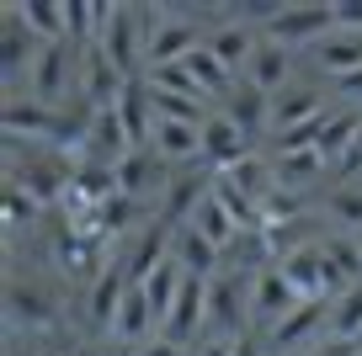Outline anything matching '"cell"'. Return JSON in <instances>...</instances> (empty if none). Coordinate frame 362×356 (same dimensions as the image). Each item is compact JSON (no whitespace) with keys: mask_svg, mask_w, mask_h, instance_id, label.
<instances>
[{"mask_svg":"<svg viewBox=\"0 0 362 356\" xmlns=\"http://www.w3.org/2000/svg\"><path fill=\"white\" fill-rule=\"evenodd\" d=\"M325 319H330V298H304V303H298V309L288 314L283 324H277V330L267 335L272 356H277V351H293V345H304V340H309V335H315Z\"/></svg>","mask_w":362,"mask_h":356,"instance_id":"15","label":"cell"},{"mask_svg":"<svg viewBox=\"0 0 362 356\" xmlns=\"http://www.w3.org/2000/svg\"><path fill=\"white\" fill-rule=\"evenodd\" d=\"M325 117V96L315 85H288L272 96V128L277 134H293V128H309Z\"/></svg>","mask_w":362,"mask_h":356,"instance_id":"12","label":"cell"},{"mask_svg":"<svg viewBox=\"0 0 362 356\" xmlns=\"http://www.w3.org/2000/svg\"><path fill=\"white\" fill-rule=\"evenodd\" d=\"M123 356H192V351H187V345H176V340H160V335H155L149 345H139V351H123Z\"/></svg>","mask_w":362,"mask_h":356,"instance_id":"31","label":"cell"},{"mask_svg":"<svg viewBox=\"0 0 362 356\" xmlns=\"http://www.w3.org/2000/svg\"><path fill=\"white\" fill-rule=\"evenodd\" d=\"M256 48H261V32H256V27L224 22V27H214V32H208V54H214L218 64L229 69V75H235V69H250Z\"/></svg>","mask_w":362,"mask_h":356,"instance_id":"16","label":"cell"},{"mask_svg":"<svg viewBox=\"0 0 362 356\" xmlns=\"http://www.w3.org/2000/svg\"><path fill=\"white\" fill-rule=\"evenodd\" d=\"M288 75H293V48H283V43H267V37H261L256 59H250V69H245V80L277 96V90H288Z\"/></svg>","mask_w":362,"mask_h":356,"instance_id":"18","label":"cell"},{"mask_svg":"<svg viewBox=\"0 0 362 356\" xmlns=\"http://www.w3.org/2000/svg\"><path fill=\"white\" fill-rule=\"evenodd\" d=\"M309 356H362V345H351V340H336V335H320V345Z\"/></svg>","mask_w":362,"mask_h":356,"instance_id":"30","label":"cell"},{"mask_svg":"<svg viewBox=\"0 0 362 356\" xmlns=\"http://www.w3.org/2000/svg\"><path fill=\"white\" fill-rule=\"evenodd\" d=\"M330 90L341 96V107H357V101H362V69H357V75H341V80H330Z\"/></svg>","mask_w":362,"mask_h":356,"instance_id":"29","label":"cell"},{"mask_svg":"<svg viewBox=\"0 0 362 356\" xmlns=\"http://www.w3.org/2000/svg\"><path fill=\"white\" fill-rule=\"evenodd\" d=\"M351 239H357V250H362V234H351Z\"/></svg>","mask_w":362,"mask_h":356,"instance_id":"35","label":"cell"},{"mask_svg":"<svg viewBox=\"0 0 362 356\" xmlns=\"http://www.w3.org/2000/svg\"><path fill=\"white\" fill-rule=\"evenodd\" d=\"M320 261H325V277H330V298H341V292H351L362 282V250L351 234H325Z\"/></svg>","mask_w":362,"mask_h":356,"instance_id":"11","label":"cell"},{"mask_svg":"<svg viewBox=\"0 0 362 356\" xmlns=\"http://www.w3.org/2000/svg\"><path fill=\"white\" fill-rule=\"evenodd\" d=\"M218 176L229 181V186H240L250 202H267L272 191H277V170H272V160H261V155H245L240 165H229V170H218Z\"/></svg>","mask_w":362,"mask_h":356,"instance_id":"21","label":"cell"},{"mask_svg":"<svg viewBox=\"0 0 362 356\" xmlns=\"http://www.w3.org/2000/svg\"><path fill=\"white\" fill-rule=\"evenodd\" d=\"M43 54V37L22 22L16 0L0 6V75H6V101L22 96V80H33V64Z\"/></svg>","mask_w":362,"mask_h":356,"instance_id":"1","label":"cell"},{"mask_svg":"<svg viewBox=\"0 0 362 356\" xmlns=\"http://www.w3.org/2000/svg\"><path fill=\"white\" fill-rule=\"evenodd\" d=\"M325 213H330L346 234H362V186H336V191L325 197Z\"/></svg>","mask_w":362,"mask_h":356,"instance_id":"26","label":"cell"},{"mask_svg":"<svg viewBox=\"0 0 362 356\" xmlns=\"http://www.w3.org/2000/svg\"><path fill=\"white\" fill-rule=\"evenodd\" d=\"M357 170H362V134H357V144L346 149V160H341V165H336V176L346 181V176H357Z\"/></svg>","mask_w":362,"mask_h":356,"instance_id":"32","label":"cell"},{"mask_svg":"<svg viewBox=\"0 0 362 356\" xmlns=\"http://www.w3.org/2000/svg\"><path fill=\"white\" fill-rule=\"evenodd\" d=\"M245 155H256V149H250V134H245V128H235L224 112L203 123V165L229 170V165H240Z\"/></svg>","mask_w":362,"mask_h":356,"instance_id":"10","label":"cell"},{"mask_svg":"<svg viewBox=\"0 0 362 356\" xmlns=\"http://www.w3.org/2000/svg\"><path fill=\"white\" fill-rule=\"evenodd\" d=\"M80 54L86 48L80 43H43V54H37L33 64V80H27V96L43 101V107H64L69 85H80Z\"/></svg>","mask_w":362,"mask_h":356,"instance_id":"3","label":"cell"},{"mask_svg":"<svg viewBox=\"0 0 362 356\" xmlns=\"http://www.w3.org/2000/svg\"><path fill=\"white\" fill-rule=\"evenodd\" d=\"M357 134H362V107H330L325 117H320V155H325V165L336 170L341 160H346V149L357 144Z\"/></svg>","mask_w":362,"mask_h":356,"instance_id":"14","label":"cell"},{"mask_svg":"<svg viewBox=\"0 0 362 356\" xmlns=\"http://www.w3.org/2000/svg\"><path fill=\"white\" fill-rule=\"evenodd\" d=\"M229 345H235V340H208L197 356H229Z\"/></svg>","mask_w":362,"mask_h":356,"instance_id":"33","label":"cell"},{"mask_svg":"<svg viewBox=\"0 0 362 356\" xmlns=\"http://www.w3.org/2000/svg\"><path fill=\"white\" fill-rule=\"evenodd\" d=\"M170 261H176L187 277H203V282H214L218 271H224V250H218L203 229H192V223L176 229V239H170Z\"/></svg>","mask_w":362,"mask_h":356,"instance_id":"9","label":"cell"},{"mask_svg":"<svg viewBox=\"0 0 362 356\" xmlns=\"http://www.w3.org/2000/svg\"><path fill=\"white\" fill-rule=\"evenodd\" d=\"M298 303L304 298H298V287L288 282V271L277 266V261H272L267 271H256V282H250V324H256L261 335H272Z\"/></svg>","mask_w":362,"mask_h":356,"instance_id":"6","label":"cell"},{"mask_svg":"<svg viewBox=\"0 0 362 356\" xmlns=\"http://www.w3.org/2000/svg\"><path fill=\"white\" fill-rule=\"evenodd\" d=\"M330 335H336V340L362 345V282H357L351 292H341L336 303H330Z\"/></svg>","mask_w":362,"mask_h":356,"instance_id":"23","label":"cell"},{"mask_svg":"<svg viewBox=\"0 0 362 356\" xmlns=\"http://www.w3.org/2000/svg\"><path fill=\"white\" fill-rule=\"evenodd\" d=\"M336 32V6H283L261 27L267 43H283V48H315Z\"/></svg>","mask_w":362,"mask_h":356,"instance_id":"5","label":"cell"},{"mask_svg":"<svg viewBox=\"0 0 362 356\" xmlns=\"http://www.w3.org/2000/svg\"><path fill=\"white\" fill-rule=\"evenodd\" d=\"M128 287H134V282H128V271L117 266H107L102 277H90V287H86V324H90V335H96V340H102V335H112V324H117V309H123V298H128Z\"/></svg>","mask_w":362,"mask_h":356,"instance_id":"7","label":"cell"},{"mask_svg":"<svg viewBox=\"0 0 362 356\" xmlns=\"http://www.w3.org/2000/svg\"><path fill=\"white\" fill-rule=\"evenodd\" d=\"M181 64L192 69V80H197V90H203V96H229V90H235V85H229V69L208 54V43L197 48L192 59H181Z\"/></svg>","mask_w":362,"mask_h":356,"instance_id":"25","label":"cell"},{"mask_svg":"<svg viewBox=\"0 0 362 356\" xmlns=\"http://www.w3.org/2000/svg\"><path fill=\"white\" fill-rule=\"evenodd\" d=\"M272 170H277V191H304V186H315L320 176H325V155L320 149H298V155H272Z\"/></svg>","mask_w":362,"mask_h":356,"instance_id":"20","label":"cell"},{"mask_svg":"<svg viewBox=\"0 0 362 356\" xmlns=\"http://www.w3.org/2000/svg\"><path fill=\"white\" fill-rule=\"evenodd\" d=\"M6 330L11 335H54L64 330V309L59 298H48V287L37 282H22V277H6Z\"/></svg>","mask_w":362,"mask_h":356,"instance_id":"2","label":"cell"},{"mask_svg":"<svg viewBox=\"0 0 362 356\" xmlns=\"http://www.w3.org/2000/svg\"><path fill=\"white\" fill-rule=\"evenodd\" d=\"M112 170H117V191L134 197V202H144L149 191H165V181H170V165L155 155V149H128Z\"/></svg>","mask_w":362,"mask_h":356,"instance_id":"8","label":"cell"},{"mask_svg":"<svg viewBox=\"0 0 362 356\" xmlns=\"http://www.w3.org/2000/svg\"><path fill=\"white\" fill-rule=\"evenodd\" d=\"M37 213H43V202L33 197L27 186H16V181H6V234H16L22 223H33Z\"/></svg>","mask_w":362,"mask_h":356,"instance_id":"27","label":"cell"},{"mask_svg":"<svg viewBox=\"0 0 362 356\" xmlns=\"http://www.w3.org/2000/svg\"><path fill=\"white\" fill-rule=\"evenodd\" d=\"M250 324V277L218 271L208 282V335L214 340H240Z\"/></svg>","mask_w":362,"mask_h":356,"instance_id":"4","label":"cell"},{"mask_svg":"<svg viewBox=\"0 0 362 356\" xmlns=\"http://www.w3.org/2000/svg\"><path fill=\"white\" fill-rule=\"evenodd\" d=\"M117 117H123V128H128V138H134V149L155 144V107H149V80H144V75L123 85V96H117Z\"/></svg>","mask_w":362,"mask_h":356,"instance_id":"17","label":"cell"},{"mask_svg":"<svg viewBox=\"0 0 362 356\" xmlns=\"http://www.w3.org/2000/svg\"><path fill=\"white\" fill-rule=\"evenodd\" d=\"M16 11H22V22L33 27L43 43H64V37H69V11H64V0H16Z\"/></svg>","mask_w":362,"mask_h":356,"instance_id":"22","label":"cell"},{"mask_svg":"<svg viewBox=\"0 0 362 356\" xmlns=\"http://www.w3.org/2000/svg\"><path fill=\"white\" fill-rule=\"evenodd\" d=\"M192 229H203V234H208V239H214L218 250H229V245H235V239H240V223H235V218H229V213H224V202H218L214 191H208V202H203V208H197Z\"/></svg>","mask_w":362,"mask_h":356,"instance_id":"24","label":"cell"},{"mask_svg":"<svg viewBox=\"0 0 362 356\" xmlns=\"http://www.w3.org/2000/svg\"><path fill=\"white\" fill-rule=\"evenodd\" d=\"M336 32H362V0H336Z\"/></svg>","mask_w":362,"mask_h":356,"instance_id":"28","label":"cell"},{"mask_svg":"<svg viewBox=\"0 0 362 356\" xmlns=\"http://www.w3.org/2000/svg\"><path fill=\"white\" fill-rule=\"evenodd\" d=\"M155 149L165 165H192L203 160V128H187V123H155Z\"/></svg>","mask_w":362,"mask_h":356,"instance_id":"19","label":"cell"},{"mask_svg":"<svg viewBox=\"0 0 362 356\" xmlns=\"http://www.w3.org/2000/svg\"><path fill=\"white\" fill-rule=\"evenodd\" d=\"M224 117L235 128H245L250 138H261L272 128V90H261V85H250V80H240L235 90L224 96Z\"/></svg>","mask_w":362,"mask_h":356,"instance_id":"13","label":"cell"},{"mask_svg":"<svg viewBox=\"0 0 362 356\" xmlns=\"http://www.w3.org/2000/svg\"><path fill=\"white\" fill-rule=\"evenodd\" d=\"M6 356H22V351H16V345H11V351H6ZM33 356H37V351H33Z\"/></svg>","mask_w":362,"mask_h":356,"instance_id":"34","label":"cell"}]
</instances>
